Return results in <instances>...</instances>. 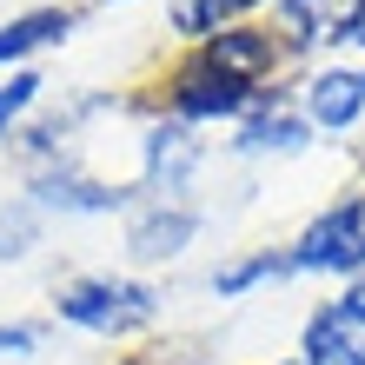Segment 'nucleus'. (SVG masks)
Returning a JSON list of instances; mask_svg holds the SVG:
<instances>
[{"mask_svg": "<svg viewBox=\"0 0 365 365\" xmlns=\"http://www.w3.org/2000/svg\"><path fill=\"white\" fill-rule=\"evenodd\" d=\"M53 312L67 319V326H80V332L126 339V332H140V326H153V319H160V299H153V286H140V279L93 272V279L60 286L53 292Z\"/></svg>", "mask_w": 365, "mask_h": 365, "instance_id": "f257e3e1", "label": "nucleus"}, {"mask_svg": "<svg viewBox=\"0 0 365 365\" xmlns=\"http://www.w3.org/2000/svg\"><path fill=\"white\" fill-rule=\"evenodd\" d=\"M286 266H292V272H332V279L365 272V192L332 200V206L286 246Z\"/></svg>", "mask_w": 365, "mask_h": 365, "instance_id": "f03ea898", "label": "nucleus"}, {"mask_svg": "<svg viewBox=\"0 0 365 365\" xmlns=\"http://www.w3.org/2000/svg\"><path fill=\"white\" fill-rule=\"evenodd\" d=\"M252 100H259V87L226 80L220 67H206L200 53L173 73V113H180V120H240Z\"/></svg>", "mask_w": 365, "mask_h": 365, "instance_id": "7ed1b4c3", "label": "nucleus"}, {"mask_svg": "<svg viewBox=\"0 0 365 365\" xmlns=\"http://www.w3.org/2000/svg\"><path fill=\"white\" fill-rule=\"evenodd\" d=\"M192 53H200L206 67H220L226 80H240V87H259V80L279 67V40H272L266 27H252V20H232V27L206 34Z\"/></svg>", "mask_w": 365, "mask_h": 365, "instance_id": "20e7f679", "label": "nucleus"}, {"mask_svg": "<svg viewBox=\"0 0 365 365\" xmlns=\"http://www.w3.org/2000/svg\"><path fill=\"white\" fill-rule=\"evenodd\" d=\"M306 120L326 133H346L365 120V67H326L306 80Z\"/></svg>", "mask_w": 365, "mask_h": 365, "instance_id": "39448f33", "label": "nucleus"}, {"mask_svg": "<svg viewBox=\"0 0 365 365\" xmlns=\"http://www.w3.org/2000/svg\"><path fill=\"white\" fill-rule=\"evenodd\" d=\"M299 365H365V326L319 306L306 319V339H299Z\"/></svg>", "mask_w": 365, "mask_h": 365, "instance_id": "423d86ee", "label": "nucleus"}, {"mask_svg": "<svg viewBox=\"0 0 365 365\" xmlns=\"http://www.w3.org/2000/svg\"><path fill=\"white\" fill-rule=\"evenodd\" d=\"M352 20V0H279V27H286V47H339Z\"/></svg>", "mask_w": 365, "mask_h": 365, "instance_id": "0eeeda50", "label": "nucleus"}, {"mask_svg": "<svg viewBox=\"0 0 365 365\" xmlns=\"http://www.w3.org/2000/svg\"><path fill=\"white\" fill-rule=\"evenodd\" d=\"M67 27H73V14H67V7H34V14L7 20V27H0V67H7V60H20V53H34V47H53V40H67Z\"/></svg>", "mask_w": 365, "mask_h": 365, "instance_id": "6e6552de", "label": "nucleus"}, {"mask_svg": "<svg viewBox=\"0 0 365 365\" xmlns=\"http://www.w3.org/2000/svg\"><path fill=\"white\" fill-rule=\"evenodd\" d=\"M240 153H292V146H306V120L286 113V106H259L246 126H240Z\"/></svg>", "mask_w": 365, "mask_h": 365, "instance_id": "1a4fd4ad", "label": "nucleus"}, {"mask_svg": "<svg viewBox=\"0 0 365 365\" xmlns=\"http://www.w3.org/2000/svg\"><path fill=\"white\" fill-rule=\"evenodd\" d=\"M192 226H200V220H192L186 206H173V212L153 206L146 220H133V252H140V259H173V252L192 240Z\"/></svg>", "mask_w": 365, "mask_h": 365, "instance_id": "9d476101", "label": "nucleus"}, {"mask_svg": "<svg viewBox=\"0 0 365 365\" xmlns=\"http://www.w3.org/2000/svg\"><path fill=\"white\" fill-rule=\"evenodd\" d=\"M252 7H266V0H180L173 7V27L200 47L206 34H220V27H232L240 14H252Z\"/></svg>", "mask_w": 365, "mask_h": 365, "instance_id": "9b49d317", "label": "nucleus"}, {"mask_svg": "<svg viewBox=\"0 0 365 365\" xmlns=\"http://www.w3.org/2000/svg\"><path fill=\"white\" fill-rule=\"evenodd\" d=\"M186 166H192L186 126H153V133H146V173H153V180H166V192H180Z\"/></svg>", "mask_w": 365, "mask_h": 365, "instance_id": "f8f14e48", "label": "nucleus"}, {"mask_svg": "<svg viewBox=\"0 0 365 365\" xmlns=\"http://www.w3.org/2000/svg\"><path fill=\"white\" fill-rule=\"evenodd\" d=\"M279 272H292V266H286V252H252V259L226 266V272H212V292H220V299H240V292L259 286V279H279Z\"/></svg>", "mask_w": 365, "mask_h": 365, "instance_id": "ddd939ff", "label": "nucleus"}, {"mask_svg": "<svg viewBox=\"0 0 365 365\" xmlns=\"http://www.w3.org/2000/svg\"><path fill=\"white\" fill-rule=\"evenodd\" d=\"M40 100V73H7V87H0V140H7V126L27 113Z\"/></svg>", "mask_w": 365, "mask_h": 365, "instance_id": "4468645a", "label": "nucleus"}, {"mask_svg": "<svg viewBox=\"0 0 365 365\" xmlns=\"http://www.w3.org/2000/svg\"><path fill=\"white\" fill-rule=\"evenodd\" d=\"M326 306H332L339 319H352V326H365V272H352V279H346V292L326 299Z\"/></svg>", "mask_w": 365, "mask_h": 365, "instance_id": "2eb2a0df", "label": "nucleus"}, {"mask_svg": "<svg viewBox=\"0 0 365 365\" xmlns=\"http://www.w3.org/2000/svg\"><path fill=\"white\" fill-rule=\"evenodd\" d=\"M0 352H34V326H0Z\"/></svg>", "mask_w": 365, "mask_h": 365, "instance_id": "dca6fc26", "label": "nucleus"}, {"mask_svg": "<svg viewBox=\"0 0 365 365\" xmlns=\"http://www.w3.org/2000/svg\"><path fill=\"white\" fill-rule=\"evenodd\" d=\"M339 47H365V0H352V20H346V40Z\"/></svg>", "mask_w": 365, "mask_h": 365, "instance_id": "f3484780", "label": "nucleus"}, {"mask_svg": "<svg viewBox=\"0 0 365 365\" xmlns=\"http://www.w3.org/2000/svg\"><path fill=\"white\" fill-rule=\"evenodd\" d=\"M292 365H299V359H292Z\"/></svg>", "mask_w": 365, "mask_h": 365, "instance_id": "a211bd4d", "label": "nucleus"}]
</instances>
